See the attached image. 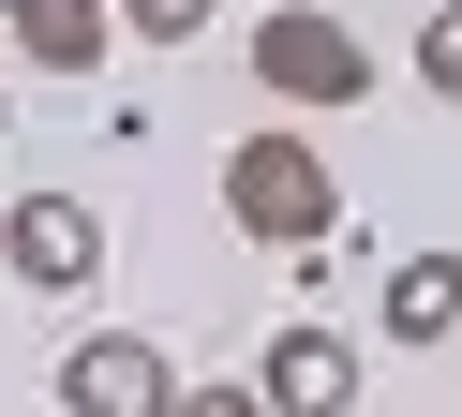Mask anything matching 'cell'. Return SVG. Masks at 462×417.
Segmentation results:
<instances>
[{"label":"cell","mask_w":462,"mask_h":417,"mask_svg":"<svg viewBox=\"0 0 462 417\" xmlns=\"http://www.w3.org/2000/svg\"><path fill=\"white\" fill-rule=\"evenodd\" d=\"M224 224H239L254 254H313V238L343 224L328 149H313V134H283V119H269V134H239V149H224Z\"/></svg>","instance_id":"cell-1"},{"label":"cell","mask_w":462,"mask_h":417,"mask_svg":"<svg viewBox=\"0 0 462 417\" xmlns=\"http://www.w3.org/2000/svg\"><path fill=\"white\" fill-rule=\"evenodd\" d=\"M254 75H269V105L328 119V105H358V89H373V45L328 15V0H269V15H254Z\"/></svg>","instance_id":"cell-2"},{"label":"cell","mask_w":462,"mask_h":417,"mask_svg":"<svg viewBox=\"0 0 462 417\" xmlns=\"http://www.w3.org/2000/svg\"><path fill=\"white\" fill-rule=\"evenodd\" d=\"M0 268H15L31 298H90L105 208H90V194H15V208H0Z\"/></svg>","instance_id":"cell-3"},{"label":"cell","mask_w":462,"mask_h":417,"mask_svg":"<svg viewBox=\"0 0 462 417\" xmlns=\"http://www.w3.org/2000/svg\"><path fill=\"white\" fill-rule=\"evenodd\" d=\"M60 403L75 417H180V357H164L150 328H90V343L60 357Z\"/></svg>","instance_id":"cell-4"},{"label":"cell","mask_w":462,"mask_h":417,"mask_svg":"<svg viewBox=\"0 0 462 417\" xmlns=\"http://www.w3.org/2000/svg\"><path fill=\"white\" fill-rule=\"evenodd\" d=\"M254 387H269V417H343L358 403V343H343V328H269V357H254Z\"/></svg>","instance_id":"cell-5"},{"label":"cell","mask_w":462,"mask_h":417,"mask_svg":"<svg viewBox=\"0 0 462 417\" xmlns=\"http://www.w3.org/2000/svg\"><path fill=\"white\" fill-rule=\"evenodd\" d=\"M0 30H15V60H31V75H105L120 0H0Z\"/></svg>","instance_id":"cell-6"},{"label":"cell","mask_w":462,"mask_h":417,"mask_svg":"<svg viewBox=\"0 0 462 417\" xmlns=\"http://www.w3.org/2000/svg\"><path fill=\"white\" fill-rule=\"evenodd\" d=\"M373 313H388V343H448V328H462V254H402Z\"/></svg>","instance_id":"cell-7"},{"label":"cell","mask_w":462,"mask_h":417,"mask_svg":"<svg viewBox=\"0 0 462 417\" xmlns=\"http://www.w3.org/2000/svg\"><path fill=\"white\" fill-rule=\"evenodd\" d=\"M418 89H432V105H462V0H432V15H418Z\"/></svg>","instance_id":"cell-8"},{"label":"cell","mask_w":462,"mask_h":417,"mask_svg":"<svg viewBox=\"0 0 462 417\" xmlns=\"http://www.w3.org/2000/svg\"><path fill=\"white\" fill-rule=\"evenodd\" d=\"M120 30H134V45H194V30H209V0H120Z\"/></svg>","instance_id":"cell-9"},{"label":"cell","mask_w":462,"mask_h":417,"mask_svg":"<svg viewBox=\"0 0 462 417\" xmlns=\"http://www.w3.org/2000/svg\"><path fill=\"white\" fill-rule=\"evenodd\" d=\"M180 417H269V387H254V373L239 387H180Z\"/></svg>","instance_id":"cell-10"},{"label":"cell","mask_w":462,"mask_h":417,"mask_svg":"<svg viewBox=\"0 0 462 417\" xmlns=\"http://www.w3.org/2000/svg\"><path fill=\"white\" fill-rule=\"evenodd\" d=\"M0 134H15V89H0Z\"/></svg>","instance_id":"cell-11"},{"label":"cell","mask_w":462,"mask_h":417,"mask_svg":"<svg viewBox=\"0 0 462 417\" xmlns=\"http://www.w3.org/2000/svg\"><path fill=\"white\" fill-rule=\"evenodd\" d=\"M60 417H75V403H60Z\"/></svg>","instance_id":"cell-12"}]
</instances>
